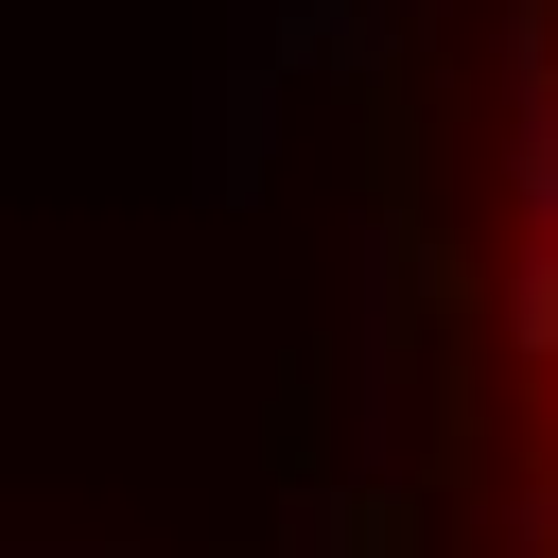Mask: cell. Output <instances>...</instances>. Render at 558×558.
I'll return each instance as SVG.
<instances>
[{"label":"cell","instance_id":"6da1fadb","mask_svg":"<svg viewBox=\"0 0 558 558\" xmlns=\"http://www.w3.org/2000/svg\"><path fill=\"white\" fill-rule=\"evenodd\" d=\"M506 174H523V227L558 244V105H523V140H506Z\"/></svg>","mask_w":558,"mask_h":558}]
</instances>
